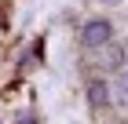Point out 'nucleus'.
Segmentation results:
<instances>
[{
  "label": "nucleus",
  "instance_id": "f257e3e1",
  "mask_svg": "<svg viewBox=\"0 0 128 124\" xmlns=\"http://www.w3.org/2000/svg\"><path fill=\"white\" fill-rule=\"evenodd\" d=\"M80 44L88 51H102L106 44H114V22L110 18H92L80 29Z\"/></svg>",
  "mask_w": 128,
  "mask_h": 124
},
{
  "label": "nucleus",
  "instance_id": "f03ea898",
  "mask_svg": "<svg viewBox=\"0 0 128 124\" xmlns=\"http://www.w3.org/2000/svg\"><path fill=\"white\" fill-rule=\"evenodd\" d=\"M110 102H114V88L106 80H92L88 84V106L92 110H106Z\"/></svg>",
  "mask_w": 128,
  "mask_h": 124
},
{
  "label": "nucleus",
  "instance_id": "7ed1b4c3",
  "mask_svg": "<svg viewBox=\"0 0 128 124\" xmlns=\"http://www.w3.org/2000/svg\"><path fill=\"white\" fill-rule=\"evenodd\" d=\"M124 58H128V51L121 48V44H106V48H102V55H99V66L121 73V69H124Z\"/></svg>",
  "mask_w": 128,
  "mask_h": 124
},
{
  "label": "nucleus",
  "instance_id": "20e7f679",
  "mask_svg": "<svg viewBox=\"0 0 128 124\" xmlns=\"http://www.w3.org/2000/svg\"><path fill=\"white\" fill-rule=\"evenodd\" d=\"M114 95H117L121 102L128 106V69H121V73H117V84H114Z\"/></svg>",
  "mask_w": 128,
  "mask_h": 124
},
{
  "label": "nucleus",
  "instance_id": "39448f33",
  "mask_svg": "<svg viewBox=\"0 0 128 124\" xmlns=\"http://www.w3.org/2000/svg\"><path fill=\"white\" fill-rule=\"evenodd\" d=\"M99 4H106V7H114V4H124V0H99Z\"/></svg>",
  "mask_w": 128,
  "mask_h": 124
},
{
  "label": "nucleus",
  "instance_id": "423d86ee",
  "mask_svg": "<svg viewBox=\"0 0 128 124\" xmlns=\"http://www.w3.org/2000/svg\"><path fill=\"white\" fill-rule=\"evenodd\" d=\"M117 124H128V121H117Z\"/></svg>",
  "mask_w": 128,
  "mask_h": 124
}]
</instances>
